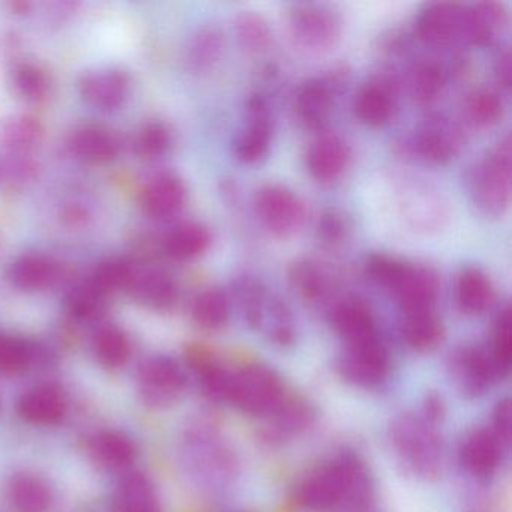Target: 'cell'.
I'll use <instances>...</instances> for the list:
<instances>
[{"instance_id": "cell-33", "label": "cell", "mask_w": 512, "mask_h": 512, "mask_svg": "<svg viewBox=\"0 0 512 512\" xmlns=\"http://www.w3.org/2000/svg\"><path fill=\"white\" fill-rule=\"evenodd\" d=\"M400 334L407 347L419 353L437 349L445 338V326L436 310L401 313Z\"/></svg>"}, {"instance_id": "cell-19", "label": "cell", "mask_w": 512, "mask_h": 512, "mask_svg": "<svg viewBox=\"0 0 512 512\" xmlns=\"http://www.w3.org/2000/svg\"><path fill=\"white\" fill-rule=\"evenodd\" d=\"M463 5L452 2L427 4L415 20L413 34L424 46L445 49L460 38Z\"/></svg>"}, {"instance_id": "cell-48", "label": "cell", "mask_w": 512, "mask_h": 512, "mask_svg": "<svg viewBox=\"0 0 512 512\" xmlns=\"http://www.w3.org/2000/svg\"><path fill=\"white\" fill-rule=\"evenodd\" d=\"M172 143V130L164 122L151 121L137 131L133 148L142 160L152 161L164 157L172 148Z\"/></svg>"}, {"instance_id": "cell-25", "label": "cell", "mask_w": 512, "mask_h": 512, "mask_svg": "<svg viewBox=\"0 0 512 512\" xmlns=\"http://www.w3.org/2000/svg\"><path fill=\"white\" fill-rule=\"evenodd\" d=\"M7 275L16 289L37 293L61 283L67 271L55 257L44 253H25L11 262Z\"/></svg>"}, {"instance_id": "cell-51", "label": "cell", "mask_w": 512, "mask_h": 512, "mask_svg": "<svg viewBox=\"0 0 512 512\" xmlns=\"http://www.w3.org/2000/svg\"><path fill=\"white\" fill-rule=\"evenodd\" d=\"M511 424H512V410L511 400L508 397L502 398L496 404L491 416V431L499 437L500 442L509 448L511 445Z\"/></svg>"}, {"instance_id": "cell-21", "label": "cell", "mask_w": 512, "mask_h": 512, "mask_svg": "<svg viewBox=\"0 0 512 512\" xmlns=\"http://www.w3.org/2000/svg\"><path fill=\"white\" fill-rule=\"evenodd\" d=\"M316 416L313 404L298 395L289 394L274 413L266 416L260 437L268 445H283L313 427Z\"/></svg>"}, {"instance_id": "cell-30", "label": "cell", "mask_w": 512, "mask_h": 512, "mask_svg": "<svg viewBox=\"0 0 512 512\" xmlns=\"http://www.w3.org/2000/svg\"><path fill=\"white\" fill-rule=\"evenodd\" d=\"M274 298V293L269 292L268 287L256 275L244 272L233 280L230 299L236 302L242 319L254 331L262 332L271 313Z\"/></svg>"}, {"instance_id": "cell-46", "label": "cell", "mask_w": 512, "mask_h": 512, "mask_svg": "<svg viewBox=\"0 0 512 512\" xmlns=\"http://www.w3.org/2000/svg\"><path fill=\"white\" fill-rule=\"evenodd\" d=\"M235 35L239 46L251 55L268 52L274 40L269 23L253 11H245L236 17Z\"/></svg>"}, {"instance_id": "cell-32", "label": "cell", "mask_w": 512, "mask_h": 512, "mask_svg": "<svg viewBox=\"0 0 512 512\" xmlns=\"http://www.w3.org/2000/svg\"><path fill=\"white\" fill-rule=\"evenodd\" d=\"M112 512H163L149 476L139 470L125 473L113 493Z\"/></svg>"}, {"instance_id": "cell-40", "label": "cell", "mask_w": 512, "mask_h": 512, "mask_svg": "<svg viewBox=\"0 0 512 512\" xmlns=\"http://www.w3.org/2000/svg\"><path fill=\"white\" fill-rule=\"evenodd\" d=\"M46 358V350L26 338L0 332V374L19 376Z\"/></svg>"}, {"instance_id": "cell-5", "label": "cell", "mask_w": 512, "mask_h": 512, "mask_svg": "<svg viewBox=\"0 0 512 512\" xmlns=\"http://www.w3.org/2000/svg\"><path fill=\"white\" fill-rule=\"evenodd\" d=\"M287 395L286 383L274 368L260 362H248L232 371L227 404L247 415L265 419L283 404Z\"/></svg>"}, {"instance_id": "cell-28", "label": "cell", "mask_w": 512, "mask_h": 512, "mask_svg": "<svg viewBox=\"0 0 512 512\" xmlns=\"http://www.w3.org/2000/svg\"><path fill=\"white\" fill-rule=\"evenodd\" d=\"M68 148L77 160L83 163L109 164L121 154V140L104 125H80L71 133Z\"/></svg>"}, {"instance_id": "cell-44", "label": "cell", "mask_w": 512, "mask_h": 512, "mask_svg": "<svg viewBox=\"0 0 512 512\" xmlns=\"http://www.w3.org/2000/svg\"><path fill=\"white\" fill-rule=\"evenodd\" d=\"M107 293L98 289L91 280L74 284L67 293V310L79 322L100 319L107 307Z\"/></svg>"}, {"instance_id": "cell-43", "label": "cell", "mask_w": 512, "mask_h": 512, "mask_svg": "<svg viewBox=\"0 0 512 512\" xmlns=\"http://www.w3.org/2000/svg\"><path fill=\"white\" fill-rule=\"evenodd\" d=\"M505 104L499 92L490 88H478L470 92L464 101V118L476 130H487L502 119Z\"/></svg>"}, {"instance_id": "cell-36", "label": "cell", "mask_w": 512, "mask_h": 512, "mask_svg": "<svg viewBox=\"0 0 512 512\" xmlns=\"http://www.w3.org/2000/svg\"><path fill=\"white\" fill-rule=\"evenodd\" d=\"M287 277H289L290 286L296 293L310 304H319L325 301L332 292V275L329 274L325 266L320 265L317 260L296 259L290 263L287 269Z\"/></svg>"}, {"instance_id": "cell-37", "label": "cell", "mask_w": 512, "mask_h": 512, "mask_svg": "<svg viewBox=\"0 0 512 512\" xmlns=\"http://www.w3.org/2000/svg\"><path fill=\"white\" fill-rule=\"evenodd\" d=\"M191 319L203 331L217 332L226 328L232 314V299L220 287H206L194 296Z\"/></svg>"}, {"instance_id": "cell-42", "label": "cell", "mask_w": 512, "mask_h": 512, "mask_svg": "<svg viewBox=\"0 0 512 512\" xmlns=\"http://www.w3.org/2000/svg\"><path fill=\"white\" fill-rule=\"evenodd\" d=\"M2 143L7 154L32 155L44 140V125L32 115H14L2 128Z\"/></svg>"}, {"instance_id": "cell-23", "label": "cell", "mask_w": 512, "mask_h": 512, "mask_svg": "<svg viewBox=\"0 0 512 512\" xmlns=\"http://www.w3.org/2000/svg\"><path fill=\"white\" fill-rule=\"evenodd\" d=\"M352 160L350 146L337 134L323 133L308 146L305 167L320 184L337 182Z\"/></svg>"}, {"instance_id": "cell-50", "label": "cell", "mask_w": 512, "mask_h": 512, "mask_svg": "<svg viewBox=\"0 0 512 512\" xmlns=\"http://www.w3.org/2000/svg\"><path fill=\"white\" fill-rule=\"evenodd\" d=\"M349 235L347 218L337 209H326L317 221V236L329 248L340 247Z\"/></svg>"}, {"instance_id": "cell-3", "label": "cell", "mask_w": 512, "mask_h": 512, "mask_svg": "<svg viewBox=\"0 0 512 512\" xmlns=\"http://www.w3.org/2000/svg\"><path fill=\"white\" fill-rule=\"evenodd\" d=\"M421 412H404L389 424V442L401 464L419 478L433 479L445 464V443L439 428Z\"/></svg>"}, {"instance_id": "cell-14", "label": "cell", "mask_w": 512, "mask_h": 512, "mask_svg": "<svg viewBox=\"0 0 512 512\" xmlns=\"http://www.w3.org/2000/svg\"><path fill=\"white\" fill-rule=\"evenodd\" d=\"M506 449L490 427H475L461 439L458 461L464 472L479 481H488L499 472Z\"/></svg>"}, {"instance_id": "cell-18", "label": "cell", "mask_w": 512, "mask_h": 512, "mask_svg": "<svg viewBox=\"0 0 512 512\" xmlns=\"http://www.w3.org/2000/svg\"><path fill=\"white\" fill-rule=\"evenodd\" d=\"M131 91V80L119 68L86 71L79 80V94L88 106L100 112H115L124 106Z\"/></svg>"}, {"instance_id": "cell-38", "label": "cell", "mask_w": 512, "mask_h": 512, "mask_svg": "<svg viewBox=\"0 0 512 512\" xmlns=\"http://www.w3.org/2000/svg\"><path fill=\"white\" fill-rule=\"evenodd\" d=\"M448 83V73L439 62L421 59L410 67L407 88L418 106H431L442 97Z\"/></svg>"}, {"instance_id": "cell-49", "label": "cell", "mask_w": 512, "mask_h": 512, "mask_svg": "<svg viewBox=\"0 0 512 512\" xmlns=\"http://www.w3.org/2000/svg\"><path fill=\"white\" fill-rule=\"evenodd\" d=\"M134 263L127 259H113L104 260L92 272V277L89 280L103 290L104 293L110 295L113 292L127 289L130 283L131 274H133Z\"/></svg>"}, {"instance_id": "cell-17", "label": "cell", "mask_w": 512, "mask_h": 512, "mask_svg": "<svg viewBox=\"0 0 512 512\" xmlns=\"http://www.w3.org/2000/svg\"><path fill=\"white\" fill-rule=\"evenodd\" d=\"M397 80L380 74L365 82L353 97L355 118L365 127L379 128L388 124L397 109Z\"/></svg>"}, {"instance_id": "cell-20", "label": "cell", "mask_w": 512, "mask_h": 512, "mask_svg": "<svg viewBox=\"0 0 512 512\" xmlns=\"http://www.w3.org/2000/svg\"><path fill=\"white\" fill-rule=\"evenodd\" d=\"M329 322L344 346L382 337L376 313L365 299L358 296L335 302L329 313Z\"/></svg>"}, {"instance_id": "cell-41", "label": "cell", "mask_w": 512, "mask_h": 512, "mask_svg": "<svg viewBox=\"0 0 512 512\" xmlns=\"http://www.w3.org/2000/svg\"><path fill=\"white\" fill-rule=\"evenodd\" d=\"M95 359L106 370H121L131 358V341L118 325L100 326L92 338Z\"/></svg>"}, {"instance_id": "cell-4", "label": "cell", "mask_w": 512, "mask_h": 512, "mask_svg": "<svg viewBox=\"0 0 512 512\" xmlns=\"http://www.w3.org/2000/svg\"><path fill=\"white\" fill-rule=\"evenodd\" d=\"M511 136L500 137L481 160L467 170L466 185L473 205L485 217H502L511 203Z\"/></svg>"}, {"instance_id": "cell-9", "label": "cell", "mask_w": 512, "mask_h": 512, "mask_svg": "<svg viewBox=\"0 0 512 512\" xmlns=\"http://www.w3.org/2000/svg\"><path fill=\"white\" fill-rule=\"evenodd\" d=\"M244 127L236 133L232 142V154L245 166L262 163L271 151L274 118L271 104L262 92H253L245 101Z\"/></svg>"}, {"instance_id": "cell-55", "label": "cell", "mask_w": 512, "mask_h": 512, "mask_svg": "<svg viewBox=\"0 0 512 512\" xmlns=\"http://www.w3.org/2000/svg\"><path fill=\"white\" fill-rule=\"evenodd\" d=\"M466 512H493L488 506L481 505V503H476V505L470 506Z\"/></svg>"}, {"instance_id": "cell-35", "label": "cell", "mask_w": 512, "mask_h": 512, "mask_svg": "<svg viewBox=\"0 0 512 512\" xmlns=\"http://www.w3.org/2000/svg\"><path fill=\"white\" fill-rule=\"evenodd\" d=\"M8 499L17 512H49L55 493L43 476L32 472H17L8 482Z\"/></svg>"}, {"instance_id": "cell-31", "label": "cell", "mask_w": 512, "mask_h": 512, "mask_svg": "<svg viewBox=\"0 0 512 512\" xmlns=\"http://www.w3.org/2000/svg\"><path fill=\"white\" fill-rule=\"evenodd\" d=\"M89 457L101 469L127 472L137 458L136 443L118 430H100L88 442Z\"/></svg>"}, {"instance_id": "cell-26", "label": "cell", "mask_w": 512, "mask_h": 512, "mask_svg": "<svg viewBox=\"0 0 512 512\" xmlns=\"http://www.w3.org/2000/svg\"><path fill=\"white\" fill-rule=\"evenodd\" d=\"M68 400L58 383L47 382L32 386L19 398L17 410L29 424L56 425L67 415Z\"/></svg>"}, {"instance_id": "cell-54", "label": "cell", "mask_w": 512, "mask_h": 512, "mask_svg": "<svg viewBox=\"0 0 512 512\" xmlns=\"http://www.w3.org/2000/svg\"><path fill=\"white\" fill-rule=\"evenodd\" d=\"M11 10L16 11V14H28L31 11L32 4L29 2H11Z\"/></svg>"}, {"instance_id": "cell-7", "label": "cell", "mask_w": 512, "mask_h": 512, "mask_svg": "<svg viewBox=\"0 0 512 512\" xmlns=\"http://www.w3.org/2000/svg\"><path fill=\"white\" fill-rule=\"evenodd\" d=\"M254 212L266 232L277 239L293 238L307 221L304 200L281 184H266L256 191Z\"/></svg>"}, {"instance_id": "cell-10", "label": "cell", "mask_w": 512, "mask_h": 512, "mask_svg": "<svg viewBox=\"0 0 512 512\" xmlns=\"http://www.w3.org/2000/svg\"><path fill=\"white\" fill-rule=\"evenodd\" d=\"M337 370L350 385L362 389L380 388L391 374V355L382 337L364 343L347 344L338 356Z\"/></svg>"}, {"instance_id": "cell-22", "label": "cell", "mask_w": 512, "mask_h": 512, "mask_svg": "<svg viewBox=\"0 0 512 512\" xmlns=\"http://www.w3.org/2000/svg\"><path fill=\"white\" fill-rule=\"evenodd\" d=\"M509 13L505 4L500 2H476L463 7L460 38L470 46H494L508 28Z\"/></svg>"}, {"instance_id": "cell-45", "label": "cell", "mask_w": 512, "mask_h": 512, "mask_svg": "<svg viewBox=\"0 0 512 512\" xmlns=\"http://www.w3.org/2000/svg\"><path fill=\"white\" fill-rule=\"evenodd\" d=\"M487 350L500 377L505 379L512 364V314L509 304L503 305L494 317Z\"/></svg>"}, {"instance_id": "cell-15", "label": "cell", "mask_w": 512, "mask_h": 512, "mask_svg": "<svg viewBox=\"0 0 512 512\" xmlns=\"http://www.w3.org/2000/svg\"><path fill=\"white\" fill-rule=\"evenodd\" d=\"M440 277L433 268L407 262L389 293L400 305L401 313L407 311L436 310L439 301Z\"/></svg>"}, {"instance_id": "cell-34", "label": "cell", "mask_w": 512, "mask_h": 512, "mask_svg": "<svg viewBox=\"0 0 512 512\" xmlns=\"http://www.w3.org/2000/svg\"><path fill=\"white\" fill-rule=\"evenodd\" d=\"M212 233L199 221H185L173 227L163 242V250L173 262L188 263L202 257L211 248Z\"/></svg>"}, {"instance_id": "cell-1", "label": "cell", "mask_w": 512, "mask_h": 512, "mask_svg": "<svg viewBox=\"0 0 512 512\" xmlns=\"http://www.w3.org/2000/svg\"><path fill=\"white\" fill-rule=\"evenodd\" d=\"M373 497V476L353 451L340 452L311 470L295 494L296 503L310 512H367Z\"/></svg>"}, {"instance_id": "cell-2", "label": "cell", "mask_w": 512, "mask_h": 512, "mask_svg": "<svg viewBox=\"0 0 512 512\" xmlns=\"http://www.w3.org/2000/svg\"><path fill=\"white\" fill-rule=\"evenodd\" d=\"M181 463L191 484L209 499H223L238 484V454L212 422L197 421L185 430Z\"/></svg>"}, {"instance_id": "cell-39", "label": "cell", "mask_w": 512, "mask_h": 512, "mask_svg": "<svg viewBox=\"0 0 512 512\" xmlns=\"http://www.w3.org/2000/svg\"><path fill=\"white\" fill-rule=\"evenodd\" d=\"M224 53V37L217 26L206 25L197 29L185 49V62L193 73H211Z\"/></svg>"}, {"instance_id": "cell-52", "label": "cell", "mask_w": 512, "mask_h": 512, "mask_svg": "<svg viewBox=\"0 0 512 512\" xmlns=\"http://www.w3.org/2000/svg\"><path fill=\"white\" fill-rule=\"evenodd\" d=\"M512 56L509 46H502L497 50L493 62V77L496 80L497 86L503 91L511 89L512 80Z\"/></svg>"}, {"instance_id": "cell-47", "label": "cell", "mask_w": 512, "mask_h": 512, "mask_svg": "<svg viewBox=\"0 0 512 512\" xmlns=\"http://www.w3.org/2000/svg\"><path fill=\"white\" fill-rule=\"evenodd\" d=\"M13 85L16 94L26 103L40 104L49 98L52 80L40 65L25 62L14 70Z\"/></svg>"}, {"instance_id": "cell-53", "label": "cell", "mask_w": 512, "mask_h": 512, "mask_svg": "<svg viewBox=\"0 0 512 512\" xmlns=\"http://www.w3.org/2000/svg\"><path fill=\"white\" fill-rule=\"evenodd\" d=\"M445 403L437 394L427 395L424 404H422L421 413L425 418L430 419L434 424H439L445 416Z\"/></svg>"}, {"instance_id": "cell-6", "label": "cell", "mask_w": 512, "mask_h": 512, "mask_svg": "<svg viewBox=\"0 0 512 512\" xmlns=\"http://www.w3.org/2000/svg\"><path fill=\"white\" fill-rule=\"evenodd\" d=\"M287 25L293 41L310 52H328L340 43L343 19L329 4L302 2L290 5Z\"/></svg>"}, {"instance_id": "cell-8", "label": "cell", "mask_w": 512, "mask_h": 512, "mask_svg": "<svg viewBox=\"0 0 512 512\" xmlns=\"http://www.w3.org/2000/svg\"><path fill=\"white\" fill-rule=\"evenodd\" d=\"M446 371L452 386L464 398H481L502 380L496 365L481 344H461L449 353Z\"/></svg>"}, {"instance_id": "cell-16", "label": "cell", "mask_w": 512, "mask_h": 512, "mask_svg": "<svg viewBox=\"0 0 512 512\" xmlns=\"http://www.w3.org/2000/svg\"><path fill=\"white\" fill-rule=\"evenodd\" d=\"M125 292L143 307L155 311L173 310L181 296L178 281L169 272L136 263Z\"/></svg>"}, {"instance_id": "cell-29", "label": "cell", "mask_w": 512, "mask_h": 512, "mask_svg": "<svg viewBox=\"0 0 512 512\" xmlns=\"http://www.w3.org/2000/svg\"><path fill=\"white\" fill-rule=\"evenodd\" d=\"M454 298L461 313L470 317L482 316L496 302V287L484 269L466 266L455 277Z\"/></svg>"}, {"instance_id": "cell-13", "label": "cell", "mask_w": 512, "mask_h": 512, "mask_svg": "<svg viewBox=\"0 0 512 512\" xmlns=\"http://www.w3.org/2000/svg\"><path fill=\"white\" fill-rule=\"evenodd\" d=\"M464 145L460 125L443 115H430L416 128L410 139V151L419 160L434 166L451 163Z\"/></svg>"}, {"instance_id": "cell-24", "label": "cell", "mask_w": 512, "mask_h": 512, "mask_svg": "<svg viewBox=\"0 0 512 512\" xmlns=\"http://www.w3.org/2000/svg\"><path fill=\"white\" fill-rule=\"evenodd\" d=\"M187 202V184L173 172L152 176L142 191L143 211L152 220H172L184 211Z\"/></svg>"}, {"instance_id": "cell-12", "label": "cell", "mask_w": 512, "mask_h": 512, "mask_svg": "<svg viewBox=\"0 0 512 512\" xmlns=\"http://www.w3.org/2000/svg\"><path fill=\"white\" fill-rule=\"evenodd\" d=\"M346 71H331L329 76L307 80L299 86L293 100V112L302 127L310 131H323L331 121L335 98L343 83H346Z\"/></svg>"}, {"instance_id": "cell-27", "label": "cell", "mask_w": 512, "mask_h": 512, "mask_svg": "<svg viewBox=\"0 0 512 512\" xmlns=\"http://www.w3.org/2000/svg\"><path fill=\"white\" fill-rule=\"evenodd\" d=\"M187 364L196 376L203 394L215 403L229 401L232 371L208 347L191 344L187 349Z\"/></svg>"}, {"instance_id": "cell-11", "label": "cell", "mask_w": 512, "mask_h": 512, "mask_svg": "<svg viewBox=\"0 0 512 512\" xmlns=\"http://www.w3.org/2000/svg\"><path fill=\"white\" fill-rule=\"evenodd\" d=\"M187 374L172 356L155 355L145 359L137 371V388L148 406H172L187 389Z\"/></svg>"}]
</instances>
